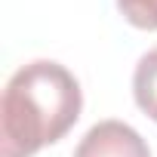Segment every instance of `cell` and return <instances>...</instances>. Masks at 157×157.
I'll use <instances>...</instances> for the list:
<instances>
[{
    "instance_id": "cell-1",
    "label": "cell",
    "mask_w": 157,
    "mask_h": 157,
    "mask_svg": "<svg viewBox=\"0 0 157 157\" xmlns=\"http://www.w3.org/2000/svg\"><path fill=\"white\" fill-rule=\"evenodd\" d=\"M83 111L77 77L52 59L22 65L0 99V157H34L65 139Z\"/></svg>"
},
{
    "instance_id": "cell-2",
    "label": "cell",
    "mask_w": 157,
    "mask_h": 157,
    "mask_svg": "<svg viewBox=\"0 0 157 157\" xmlns=\"http://www.w3.org/2000/svg\"><path fill=\"white\" fill-rule=\"evenodd\" d=\"M71 157H151L148 142L139 129L123 120H99L83 132Z\"/></svg>"
},
{
    "instance_id": "cell-3",
    "label": "cell",
    "mask_w": 157,
    "mask_h": 157,
    "mask_svg": "<svg viewBox=\"0 0 157 157\" xmlns=\"http://www.w3.org/2000/svg\"><path fill=\"white\" fill-rule=\"evenodd\" d=\"M132 99L157 123V46L148 49L132 71Z\"/></svg>"
},
{
    "instance_id": "cell-4",
    "label": "cell",
    "mask_w": 157,
    "mask_h": 157,
    "mask_svg": "<svg viewBox=\"0 0 157 157\" xmlns=\"http://www.w3.org/2000/svg\"><path fill=\"white\" fill-rule=\"evenodd\" d=\"M120 16L139 31H157V0H117Z\"/></svg>"
}]
</instances>
